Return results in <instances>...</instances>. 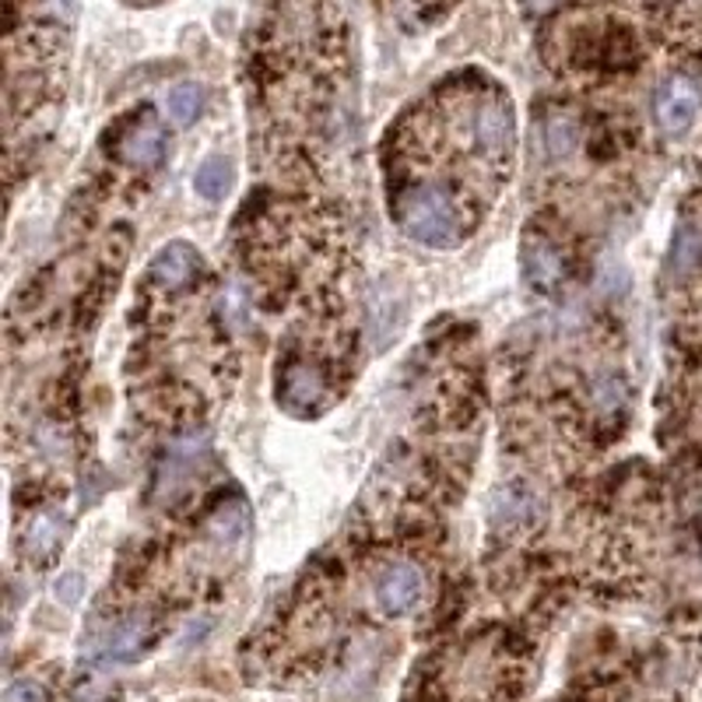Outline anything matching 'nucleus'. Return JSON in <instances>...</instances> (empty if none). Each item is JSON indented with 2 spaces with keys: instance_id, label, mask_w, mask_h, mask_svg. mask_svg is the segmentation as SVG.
<instances>
[{
  "instance_id": "1",
  "label": "nucleus",
  "mask_w": 702,
  "mask_h": 702,
  "mask_svg": "<svg viewBox=\"0 0 702 702\" xmlns=\"http://www.w3.org/2000/svg\"><path fill=\"white\" fill-rule=\"evenodd\" d=\"M397 226L405 229L414 243L432 250H454L468 235L464 207L454 201V193L439 183H414L394 204Z\"/></svg>"
},
{
  "instance_id": "2",
  "label": "nucleus",
  "mask_w": 702,
  "mask_h": 702,
  "mask_svg": "<svg viewBox=\"0 0 702 702\" xmlns=\"http://www.w3.org/2000/svg\"><path fill=\"white\" fill-rule=\"evenodd\" d=\"M468 138L471 148L485 162H506L513 152V113H510V102H502L499 95H485L477 99L471 106V119H468Z\"/></svg>"
},
{
  "instance_id": "3",
  "label": "nucleus",
  "mask_w": 702,
  "mask_h": 702,
  "mask_svg": "<svg viewBox=\"0 0 702 702\" xmlns=\"http://www.w3.org/2000/svg\"><path fill=\"white\" fill-rule=\"evenodd\" d=\"M699 110H702V92L692 78H671L656 88L653 116L664 133H685L695 124Z\"/></svg>"
},
{
  "instance_id": "4",
  "label": "nucleus",
  "mask_w": 702,
  "mask_h": 702,
  "mask_svg": "<svg viewBox=\"0 0 702 702\" xmlns=\"http://www.w3.org/2000/svg\"><path fill=\"white\" fill-rule=\"evenodd\" d=\"M422 590H425V579L418 573V565L411 562H394L386 565L383 576L376 579V604L383 615H408V611L422 601Z\"/></svg>"
},
{
  "instance_id": "5",
  "label": "nucleus",
  "mask_w": 702,
  "mask_h": 702,
  "mask_svg": "<svg viewBox=\"0 0 702 702\" xmlns=\"http://www.w3.org/2000/svg\"><path fill=\"white\" fill-rule=\"evenodd\" d=\"M116 155L133 169H155L162 155H166V130H162V124L152 113H144L138 124L119 138Z\"/></svg>"
},
{
  "instance_id": "6",
  "label": "nucleus",
  "mask_w": 702,
  "mask_h": 702,
  "mask_svg": "<svg viewBox=\"0 0 702 702\" xmlns=\"http://www.w3.org/2000/svg\"><path fill=\"white\" fill-rule=\"evenodd\" d=\"M197 271H201L197 250L187 246V243H169L166 250H158V257L152 260V271H148V278H152L155 289L179 292V289H187L193 278H197Z\"/></svg>"
},
{
  "instance_id": "7",
  "label": "nucleus",
  "mask_w": 702,
  "mask_h": 702,
  "mask_svg": "<svg viewBox=\"0 0 702 702\" xmlns=\"http://www.w3.org/2000/svg\"><path fill=\"white\" fill-rule=\"evenodd\" d=\"M327 394H331L327 376L317 366H306V362L292 366L285 372V383H281V400L298 414H309L317 405H323Z\"/></svg>"
},
{
  "instance_id": "8",
  "label": "nucleus",
  "mask_w": 702,
  "mask_h": 702,
  "mask_svg": "<svg viewBox=\"0 0 702 702\" xmlns=\"http://www.w3.org/2000/svg\"><path fill=\"white\" fill-rule=\"evenodd\" d=\"M527 281L537 292H551L562 281V257L548 243H537L527 260Z\"/></svg>"
},
{
  "instance_id": "9",
  "label": "nucleus",
  "mask_w": 702,
  "mask_h": 702,
  "mask_svg": "<svg viewBox=\"0 0 702 702\" xmlns=\"http://www.w3.org/2000/svg\"><path fill=\"white\" fill-rule=\"evenodd\" d=\"M229 187H232V169H229L226 158H207L204 166L197 169V176H193V190H197L201 197H207V201L226 197Z\"/></svg>"
},
{
  "instance_id": "10",
  "label": "nucleus",
  "mask_w": 702,
  "mask_h": 702,
  "mask_svg": "<svg viewBox=\"0 0 702 702\" xmlns=\"http://www.w3.org/2000/svg\"><path fill=\"white\" fill-rule=\"evenodd\" d=\"M166 110H169V116L176 119L179 127L193 124V119H197L201 110H204V92H201V85H179V88H173L169 99H166Z\"/></svg>"
},
{
  "instance_id": "11",
  "label": "nucleus",
  "mask_w": 702,
  "mask_h": 702,
  "mask_svg": "<svg viewBox=\"0 0 702 702\" xmlns=\"http://www.w3.org/2000/svg\"><path fill=\"white\" fill-rule=\"evenodd\" d=\"M144 633H148V625L141 618H130L124 625H116V633L110 636V643H106V656H110V661H130V656L141 650Z\"/></svg>"
},
{
  "instance_id": "12",
  "label": "nucleus",
  "mask_w": 702,
  "mask_h": 702,
  "mask_svg": "<svg viewBox=\"0 0 702 702\" xmlns=\"http://www.w3.org/2000/svg\"><path fill=\"white\" fill-rule=\"evenodd\" d=\"M537 510V499L531 492H516V488H506L499 496V506H496V516L506 520V524H531V513Z\"/></svg>"
},
{
  "instance_id": "13",
  "label": "nucleus",
  "mask_w": 702,
  "mask_h": 702,
  "mask_svg": "<svg viewBox=\"0 0 702 702\" xmlns=\"http://www.w3.org/2000/svg\"><path fill=\"white\" fill-rule=\"evenodd\" d=\"M60 534H64V516L47 513L33 524V534H28V548L36 551H50L53 545H60Z\"/></svg>"
},
{
  "instance_id": "14",
  "label": "nucleus",
  "mask_w": 702,
  "mask_h": 702,
  "mask_svg": "<svg viewBox=\"0 0 702 702\" xmlns=\"http://www.w3.org/2000/svg\"><path fill=\"white\" fill-rule=\"evenodd\" d=\"M4 702H42V689L36 681H28V678L11 681L8 692H4Z\"/></svg>"
},
{
  "instance_id": "15",
  "label": "nucleus",
  "mask_w": 702,
  "mask_h": 702,
  "mask_svg": "<svg viewBox=\"0 0 702 702\" xmlns=\"http://www.w3.org/2000/svg\"><path fill=\"white\" fill-rule=\"evenodd\" d=\"M527 8H534V11H545V8H551L556 4V0H524Z\"/></svg>"
}]
</instances>
